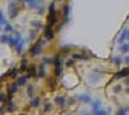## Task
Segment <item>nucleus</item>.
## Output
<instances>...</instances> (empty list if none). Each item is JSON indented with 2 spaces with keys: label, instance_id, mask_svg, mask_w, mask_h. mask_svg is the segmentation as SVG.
Returning <instances> with one entry per match:
<instances>
[{
  "label": "nucleus",
  "instance_id": "f257e3e1",
  "mask_svg": "<svg viewBox=\"0 0 129 115\" xmlns=\"http://www.w3.org/2000/svg\"><path fill=\"white\" fill-rule=\"evenodd\" d=\"M44 44H45V40H44V39H39V40L36 41V43L30 48V56H32V57L39 56V54L41 53V50H43V47H44Z\"/></svg>",
  "mask_w": 129,
  "mask_h": 115
},
{
  "label": "nucleus",
  "instance_id": "f03ea898",
  "mask_svg": "<svg viewBox=\"0 0 129 115\" xmlns=\"http://www.w3.org/2000/svg\"><path fill=\"white\" fill-rule=\"evenodd\" d=\"M70 13H71V7L70 4H64L62 8V22L61 25H66L69 21H70Z\"/></svg>",
  "mask_w": 129,
  "mask_h": 115
},
{
  "label": "nucleus",
  "instance_id": "7ed1b4c3",
  "mask_svg": "<svg viewBox=\"0 0 129 115\" xmlns=\"http://www.w3.org/2000/svg\"><path fill=\"white\" fill-rule=\"evenodd\" d=\"M18 13H19V7L17 5V3L16 2H10L9 3V17L14 18V17H17Z\"/></svg>",
  "mask_w": 129,
  "mask_h": 115
},
{
  "label": "nucleus",
  "instance_id": "20e7f679",
  "mask_svg": "<svg viewBox=\"0 0 129 115\" xmlns=\"http://www.w3.org/2000/svg\"><path fill=\"white\" fill-rule=\"evenodd\" d=\"M43 34H44V38L45 40H53L54 39V30L50 25H47L44 27V31H43Z\"/></svg>",
  "mask_w": 129,
  "mask_h": 115
},
{
  "label": "nucleus",
  "instance_id": "39448f33",
  "mask_svg": "<svg viewBox=\"0 0 129 115\" xmlns=\"http://www.w3.org/2000/svg\"><path fill=\"white\" fill-rule=\"evenodd\" d=\"M21 35L18 34V33H16V36H9V41H8V44L10 45V47H13V48H16L17 45H18V43L21 41Z\"/></svg>",
  "mask_w": 129,
  "mask_h": 115
},
{
  "label": "nucleus",
  "instance_id": "423d86ee",
  "mask_svg": "<svg viewBox=\"0 0 129 115\" xmlns=\"http://www.w3.org/2000/svg\"><path fill=\"white\" fill-rule=\"evenodd\" d=\"M101 78H102V75H101V74H98V72H90L89 76H88V79H89V83H90V84H94V83H98V81L101 80Z\"/></svg>",
  "mask_w": 129,
  "mask_h": 115
},
{
  "label": "nucleus",
  "instance_id": "0eeeda50",
  "mask_svg": "<svg viewBox=\"0 0 129 115\" xmlns=\"http://www.w3.org/2000/svg\"><path fill=\"white\" fill-rule=\"evenodd\" d=\"M18 84H17V81L16 83H12V84H9V87H8V100L10 101V97H12L13 95H14V93L17 92V89H18Z\"/></svg>",
  "mask_w": 129,
  "mask_h": 115
},
{
  "label": "nucleus",
  "instance_id": "6e6552de",
  "mask_svg": "<svg viewBox=\"0 0 129 115\" xmlns=\"http://www.w3.org/2000/svg\"><path fill=\"white\" fill-rule=\"evenodd\" d=\"M57 23V10L56 12H49L48 14V25L53 26Z\"/></svg>",
  "mask_w": 129,
  "mask_h": 115
},
{
  "label": "nucleus",
  "instance_id": "1a4fd4ad",
  "mask_svg": "<svg viewBox=\"0 0 129 115\" xmlns=\"http://www.w3.org/2000/svg\"><path fill=\"white\" fill-rule=\"evenodd\" d=\"M78 100L80 101V103H89L92 102V97L89 93H83V95L78 96Z\"/></svg>",
  "mask_w": 129,
  "mask_h": 115
},
{
  "label": "nucleus",
  "instance_id": "9d476101",
  "mask_svg": "<svg viewBox=\"0 0 129 115\" xmlns=\"http://www.w3.org/2000/svg\"><path fill=\"white\" fill-rule=\"evenodd\" d=\"M129 76V67H125V69H121L120 71H117L115 74V78L116 79H121V78H126Z\"/></svg>",
  "mask_w": 129,
  "mask_h": 115
},
{
  "label": "nucleus",
  "instance_id": "9b49d317",
  "mask_svg": "<svg viewBox=\"0 0 129 115\" xmlns=\"http://www.w3.org/2000/svg\"><path fill=\"white\" fill-rule=\"evenodd\" d=\"M54 103L57 106H59V107H63L64 105H66V98H64L63 96H57L54 98Z\"/></svg>",
  "mask_w": 129,
  "mask_h": 115
},
{
  "label": "nucleus",
  "instance_id": "f8f14e48",
  "mask_svg": "<svg viewBox=\"0 0 129 115\" xmlns=\"http://www.w3.org/2000/svg\"><path fill=\"white\" fill-rule=\"evenodd\" d=\"M27 78H34V76H38V71H36V67L32 65L27 69Z\"/></svg>",
  "mask_w": 129,
  "mask_h": 115
},
{
  "label": "nucleus",
  "instance_id": "ddd939ff",
  "mask_svg": "<svg viewBox=\"0 0 129 115\" xmlns=\"http://www.w3.org/2000/svg\"><path fill=\"white\" fill-rule=\"evenodd\" d=\"M125 40H128V30H123V31H121L119 39H117V43L123 44V43H125Z\"/></svg>",
  "mask_w": 129,
  "mask_h": 115
},
{
  "label": "nucleus",
  "instance_id": "4468645a",
  "mask_svg": "<svg viewBox=\"0 0 129 115\" xmlns=\"http://www.w3.org/2000/svg\"><path fill=\"white\" fill-rule=\"evenodd\" d=\"M28 7L31 8V9H38L40 5H41V2L40 0H28Z\"/></svg>",
  "mask_w": 129,
  "mask_h": 115
},
{
  "label": "nucleus",
  "instance_id": "2eb2a0df",
  "mask_svg": "<svg viewBox=\"0 0 129 115\" xmlns=\"http://www.w3.org/2000/svg\"><path fill=\"white\" fill-rule=\"evenodd\" d=\"M72 58H74V60H81V61H84V60L88 61V60H89V57L85 54L84 52H83V53H74V54H72Z\"/></svg>",
  "mask_w": 129,
  "mask_h": 115
},
{
  "label": "nucleus",
  "instance_id": "dca6fc26",
  "mask_svg": "<svg viewBox=\"0 0 129 115\" xmlns=\"http://www.w3.org/2000/svg\"><path fill=\"white\" fill-rule=\"evenodd\" d=\"M45 75H47V72H45V67H44V64H40V66H39V70H38V76L39 78H45Z\"/></svg>",
  "mask_w": 129,
  "mask_h": 115
},
{
  "label": "nucleus",
  "instance_id": "f3484780",
  "mask_svg": "<svg viewBox=\"0 0 129 115\" xmlns=\"http://www.w3.org/2000/svg\"><path fill=\"white\" fill-rule=\"evenodd\" d=\"M101 105H102L101 100H94V101H92V109H93V111L101 109Z\"/></svg>",
  "mask_w": 129,
  "mask_h": 115
},
{
  "label": "nucleus",
  "instance_id": "a211bd4d",
  "mask_svg": "<svg viewBox=\"0 0 129 115\" xmlns=\"http://www.w3.org/2000/svg\"><path fill=\"white\" fill-rule=\"evenodd\" d=\"M30 106L31 107H39L40 106V98L39 97H34V98H32L31 100V102H30Z\"/></svg>",
  "mask_w": 129,
  "mask_h": 115
},
{
  "label": "nucleus",
  "instance_id": "6ab92c4d",
  "mask_svg": "<svg viewBox=\"0 0 129 115\" xmlns=\"http://www.w3.org/2000/svg\"><path fill=\"white\" fill-rule=\"evenodd\" d=\"M53 65H54V67H62V60L59 56L53 57Z\"/></svg>",
  "mask_w": 129,
  "mask_h": 115
},
{
  "label": "nucleus",
  "instance_id": "aec40b11",
  "mask_svg": "<svg viewBox=\"0 0 129 115\" xmlns=\"http://www.w3.org/2000/svg\"><path fill=\"white\" fill-rule=\"evenodd\" d=\"M27 75H22V76H19L18 79H17V84L18 85H25L26 84V81H27Z\"/></svg>",
  "mask_w": 129,
  "mask_h": 115
},
{
  "label": "nucleus",
  "instance_id": "412c9836",
  "mask_svg": "<svg viewBox=\"0 0 129 115\" xmlns=\"http://www.w3.org/2000/svg\"><path fill=\"white\" fill-rule=\"evenodd\" d=\"M120 52L121 53H129V44L128 43H123V44H120Z\"/></svg>",
  "mask_w": 129,
  "mask_h": 115
},
{
  "label": "nucleus",
  "instance_id": "4be33fe9",
  "mask_svg": "<svg viewBox=\"0 0 129 115\" xmlns=\"http://www.w3.org/2000/svg\"><path fill=\"white\" fill-rule=\"evenodd\" d=\"M26 69H27V58H22V61H21L19 71H21V72H23V71H26Z\"/></svg>",
  "mask_w": 129,
  "mask_h": 115
},
{
  "label": "nucleus",
  "instance_id": "5701e85b",
  "mask_svg": "<svg viewBox=\"0 0 129 115\" xmlns=\"http://www.w3.org/2000/svg\"><path fill=\"white\" fill-rule=\"evenodd\" d=\"M93 115H109V110H106V109H98V110L93 111Z\"/></svg>",
  "mask_w": 129,
  "mask_h": 115
},
{
  "label": "nucleus",
  "instance_id": "b1692460",
  "mask_svg": "<svg viewBox=\"0 0 129 115\" xmlns=\"http://www.w3.org/2000/svg\"><path fill=\"white\" fill-rule=\"evenodd\" d=\"M23 45H25V40H23V39H21V41L18 43V45L16 47L17 53H22V50H23Z\"/></svg>",
  "mask_w": 129,
  "mask_h": 115
},
{
  "label": "nucleus",
  "instance_id": "393cba45",
  "mask_svg": "<svg viewBox=\"0 0 129 115\" xmlns=\"http://www.w3.org/2000/svg\"><path fill=\"white\" fill-rule=\"evenodd\" d=\"M27 96H28V97H31V98L34 97V87H32L31 84H28V85H27Z\"/></svg>",
  "mask_w": 129,
  "mask_h": 115
},
{
  "label": "nucleus",
  "instance_id": "a878e982",
  "mask_svg": "<svg viewBox=\"0 0 129 115\" xmlns=\"http://www.w3.org/2000/svg\"><path fill=\"white\" fill-rule=\"evenodd\" d=\"M126 112H128V109H126V107H120L115 115H128Z\"/></svg>",
  "mask_w": 129,
  "mask_h": 115
},
{
  "label": "nucleus",
  "instance_id": "bb28decb",
  "mask_svg": "<svg viewBox=\"0 0 129 115\" xmlns=\"http://www.w3.org/2000/svg\"><path fill=\"white\" fill-rule=\"evenodd\" d=\"M0 25L2 26H5L7 25V19H5V17H4V13L0 10Z\"/></svg>",
  "mask_w": 129,
  "mask_h": 115
},
{
  "label": "nucleus",
  "instance_id": "cd10ccee",
  "mask_svg": "<svg viewBox=\"0 0 129 115\" xmlns=\"http://www.w3.org/2000/svg\"><path fill=\"white\" fill-rule=\"evenodd\" d=\"M112 62H114V65H116V66H119L121 62H123V60L120 58V57H112V60H111Z\"/></svg>",
  "mask_w": 129,
  "mask_h": 115
},
{
  "label": "nucleus",
  "instance_id": "c85d7f7f",
  "mask_svg": "<svg viewBox=\"0 0 129 115\" xmlns=\"http://www.w3.org/2000/svg\"><path fill=\"white\" fill-rule=\"evenodd\" d=\"M14 105H13V102L12 101H8V106H7V110L9 111V112H13L14 111Z\"/></svg>",
  "mask_w": 129,
  "mask_h": 115
},
{
  "label": "nucleus",
  "instance_id": "c756f323",
  "mask_svg": "<svg viewBox=\"0 0 129 115\" xmlns=\"http://www.w3.org/2000/svg\"><path fill=\"white\" fill-rule=\"evenodd\" d=\"M48 84H49V88H50V89H54V88H56V80L53 79V78H50V79L48 80Z\"/></svg>",
  "mask_w": 129,
  "mask_h": 115
},
{
  "label": "nucleus",
  "instance_id": "7c9ffc66",
  "mask_svg": "<svg viewBox=\"0 0 129 115\" xmlns=\"http://www.w3.org/2000/svg\"><path fill=\"white\" fill-rule=\"evenodd\" d=\"M8 41H9V35H2L0 36V43L5 44V43H8Z\"/></svg>",
  "mask_w": 129,
  "mask_h": 115
},
{
  "label": "nucleus",
  "instance_id": "2f4dec72",
  "mask_svg": "<svg viewBox=\"0 0 129 115\" xmlns=\"http://www.w3.org/2000/svg\"><path fill=\"white\" fill-rule=\"evenodd\" d=\"M31 25L34 26L35 28H40V27H43V23L40 22V21H32V22H31Z\"/></svg>",
  "mask_w": 129,
  "mask_h": 115
},
{
  "label": "nucleus",
  "instance_id": "473e14b6",
  "mask_svg": "<svg viewBox=\"0 0 129 115\" xmlns=\"http://www.w3.org/2000/svg\"><path fill=\"white\" fill-rule=\"evenodd\" d=\"M4 31H5V33H13V26L9 25V23H7V25L4 26Z\"/></svg>",
  "mask_w": 129,
  "mask_h": 115
},
{
  "label": "nucleus",
  "instance_id": "72a5a7b5",
  "mask_svg": "<svg viewBox=\"0 0 129 115\" xmlns=\"http://www.w3.org/2000/svg\"><path fill=\"white\" fill-rule=\"evenodd\" d=\"M17 75H18V70H17V69H12V70H9V76L16 78Z\"/></svg>",
  "mask_w": 129,
  "mask_h": 115
},
{
  "label": "nucleus",
  "instance_id": "f704fd0d",
  "mask_svg": "<svg viewBox=\"0 0 129 115\" xmlns=\"http://www.w3.org/2000/svg\"><path fill=\"white\" fill-rule=\"evenodd\" d=\"M43 64L44 65H49V64H53V58H48V57H45V58H43Z\"/></svg>",
  "mask_w": 129,
  "mask_h": 115
},
{
  "label": "nucleus",
  "instance_id": "c9c22d12",
  "mask_svg": "<svg viewBox=\"0 0 129 115\" xmlns=\"http://www.w3.org/2000/svg\"><path fill=\"white\" fill-rule=\"evenodd\" d=\"M74 65H75V60H74V58H70V60L66 61V66H67V67H71V66H74Z\"/></svg>",
  "mask_w": 129,
  "mask_h": 115
},
{
  "label": "nucleus",
  "instance_id": "e433bc0d",
  "mask_svg": "<svg viewBox=\"0 0 129 115\" xmlns=\"http://www.w3.org/2000/svg\"><path fill=\"white\" fill-rule=\"evenodd\" d=\"M50 109H52V103H50V102H47V103H45V107H44V110H43V112L45 114V112H48Z\"/></svg>",
  "mask_w": 129,
  "mask_h": 115
},
{
  "label": "nucleus",
  "instance_id": "4c0bfd02",
  "mask_svg": "<svg viewBox=\"0 0 129 115\" xmlns=\"http://www.w3.org/2000/svg\"><path fill=\"white\" fill-rule=\"evenodd\" d=\"M61 74H62V67H54V75L61 76Z\"/></svg>",
  "mask_w": 129,
  "mask_h": 115
},
{
  "label": "nucleus",
  "instance_id": "58836bf2",
  "mask_svg": "<svg viewBox=\"0 0 129 115\" xmlns=\"http://www.w3.org/2000/svg\"><path fill=\"white\" fill-rule=\"evenodd\" d=\"M121 92V85L120 84H117L114 87V93H120Z\"/></svg>",
  "mask_w": 129,
  "mask_h": 115
},
{
  "label": "nucleus",
  "instance_id": "ea45409f",
  "mask_svg": "<svg viewBox=\"0 0 129 115\" xmlns=\"http://www.w3.org/2000/svg\"><path fill=\"white\" fill-rule=\"evenodd\" d=\"M35 36H36V30H32L30 33V35H28V39L32 40V39H35Z\"/></svg>",
  "mask_w": 129,
  "mask_h": 115
},
{
  "label": "nucleus",
  "instance_id": "a19ab883",
  "mask_svg": "<svg viewBox=\"0 0 129 115\" xmlns=\"http://www.w3.org/2000/svg\"><path fill=\"white\" fill-rule=\"evenodd\" d=\"M38 13H39V14H43V13H44V7H43V5H40V7L38 8Z\"/></svg>",
  "mask_w": 129,
  "mask_h": 115
},
{
  "label": "nucleus",
  "instance_id": "79ce46f5",
  "mask_svg": "<svg viewBox=\"0 0 129 115\" xmlns=\"http://www.w3.org/2000/svg\"><path fill=\"white\" fill-rule=\"evenodd\" d=\"M4 100H5L4 95H2V93H0V103H2V102H4Z\"/></svg>",
  "mask_w": 129,
  "mask_h": 115
},
{
  "label": "nucleus",
  "instance_id": "37998d69",
  "mask_svg": "<svg viewBox=\"0 0 129 115\" xmlns=\"http://www.w3.org/2000/svg\"><path fill=\"white\" fill-rule=\"evenodd\" d=\"M124 62H125V64H128V65H129V56H126V57H125Z\"/></svg>",
  "mask_w": 129,
  "mask_h": 115
},
{
  "label": "nucleus",
  "instance_id": "c03bdc74",
  "mask_svg": "<svg viewBox=\"0 0 129 115\" xmlns=\"http://www.w3.org/2000/svg\"><path fill=\"white\" fill-rule=\"evenodd\" d=\"M125 84H126V85H129V76H126V78H125Z\"/></svg>",
  "mask_w": 129,
  "mask_h": 115
},
{
  "label": "nucleus",
  "instance_id": "a18cd8bd",
  "mask_svg": "<svg viewBox=\"0 0 129 115\" xmlns=\"http://www.w3.org/2000/svg\"><path fill=\"white\" fill-rule=\"evenodd\" d=\"M125 92H126V93H129V87H128V88L125 89Z\"/></svg>",
  "mask_w": 129,
  "mask_h": 115
},
{
  "label": "nucleus",
  "instance_id": "49530a36",
  "mask_svg": "<svg viewBox=\"0 0 129 115\" xmlns=\"http://www.w3.org/2000/svg\"><path fill=\"white\" fill-rule=\"evenodd\" d=\"M128 40H129V30H128Z\"/></svg>",
  "mask_w": 129,
  "mask_h": 115
},
{
  "label": "nucleus",
  "instance_id": "de8ad7c7",
  "mask_svg": "<svg viewBox=\"0 0 129 115\" xmlns=\"http://www.w3.org/2000/svg\"><path fill=\"white\" fill-rule=\"evenodd\" d=\"M19 115H27V114H19Z\"/></svg>",
  "mask_w": 129,
  "mask_h": 115
},
{
  "label": "nucleus",
  "instance_id": "09e8293b",
  "mask_svg": "<svg viewBox=\"0 0 129 115\" xmlns=\"http://www.w3.org/2000/svg\"><path fill=\"white\" fill-rule=\"evenodd\" d=\"M56 2H62V0H56Z\"/></svg>",
  "mask_w": 129,
  "mask_h": 115
},
{
  "label": "nucleus",
  "instance_id": "8fccbe9b",
  "mask_svg": "<svg viewBox=\"0 0 129 115\" xmlns=\"http://www.w3.org/2000/svg\"><path fill=\"white\" fill-rule=\"evenodd\" d=\"M40 2H41V3H43V2H44V0H40Z\"/></svg>",
  "mask_w": 129,
  "mask_h": 115
},
{
  "label": "nucleus",
  "instance_id": "3c124183",
  "mask_svg": "<svg viewBox=\"0 0 129 115\" xmlns=\"http://www.w3.org/2000/svg\"><path fill=\"white\" fill-rule=\"evenodd\" d=\"M126 109H128V111H129V107H126Z\"/></svg>",
  "mask_w": 129,
  "mask_h": 115
},
{
  "label": "nucleus",
  "instance_id": "603ef678",
  "mask_svg": "<svg viewBox=\"0 0 129 115\" xmlns=\"http://www.w3.org/2000/svg\"><path fill=\"white\" fill-rule=\"evenodd\" d=\"M67 2H70V0H67Z\"/></svg>",
  "mask_w": 129,
  "mask_h": 115
},
{
  "label": "nucleus",
  "instance_id": "864d4df0",
  "mask_svg": "<svg viewBox=\"0 0 129 115\" xmlns=\"http://www.w3.org/2000/svg\"><path fill=\"white\" fill-rule=\"evenodd\" d=\"M69 115H70V114H69Z\"/></svg>",
  "mask_w": 129,
  "mask_h": 115
}]
</instances>
